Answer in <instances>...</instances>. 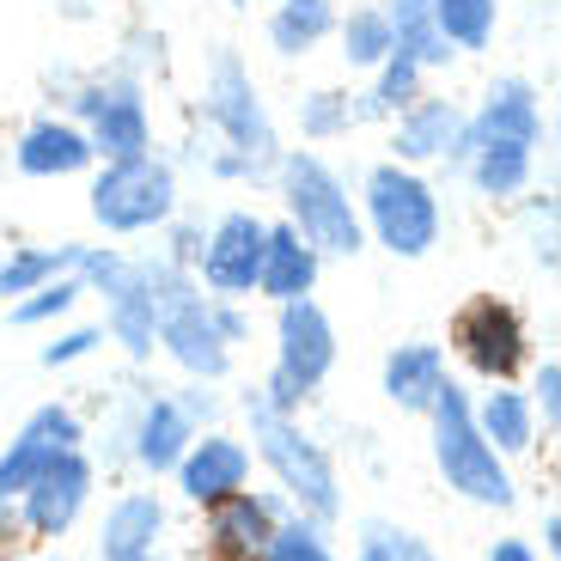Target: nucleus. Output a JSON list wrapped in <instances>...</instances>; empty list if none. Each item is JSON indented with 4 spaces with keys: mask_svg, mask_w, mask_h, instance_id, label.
Returning a JSON list of instances; mask_svg holds the SVG:
<instances>
[{
    "mask_svg": "<svg viewBox=\"0 0 561 561\" xmlns=\"http://www.w3.org/2000/svg\"><path fill=\"white\" fill-rule=\"evenodd\" d=\"M214 323H220V336H226V342H239V336H244V318H239L232 306H214Z\"/></svg>",
    "mask_w": 561,
    "mask_h": 561,
    "instance_id": "nucleus-36",
    "label": "nucleus"
},
{
    "mask_svg": "<svg viewBox=\"0 0 561 561\" xmlns=\"http://www.w3.org/2000/svg\"><path fill=\"white\" fill-rule=\"evenodd\" d=\"M99 561H171L165 556V501L147 489L111 501L99 525Z\"/></svg>",
    "mask_w": 561,
    "mask_h": 561,
    "instance_id": "nucleus-15",
    "label": "nucleus"
},
{
    "mask_svg": "<svg viewBox=\"0 0 561 561\" xmlns=\"http://www.w3.org/2000/svg\"><path fill=\"white\" fill-rule=\"evenodd\" d=\"M80 439H85L80 415H73L68 403L31 409V421L7 439V451H0V501H19V494L37 482V470H49V463H56L61 451H73Z\"/></svg>",
    "mask_w": 561,
    "mask_h": 561,
    "instance_id": "nucleus-10",
    "label": "nucleus"
},
{
    "mask_svg": "<svg viewBox=\"0 0 561 561\" xmlns=\"http://www.w3.org/2000/svg\"><path fill=\"white\" fill-rule=\"evenodd\" d=\"M85 501H92V458L73 446V451H61L49 470H37V482L19 494V513H25L31 537H61V531H73Z\"/></svg>",
    "mask_w": 561,
    "mask_h": 561,
    "instance_id": "nucleus-13",
    "label": "nucleus"
},
{
    "mask_svg": "<svg viewBox=\"0 0 561 561\" xmlns=\"http://www.w3.org/2000/svg\"><path fill=\"white\" fill-rule=\"evenodd\" d=\"M280 525L275 494H226V501L202 506V561H263L268 531Z\"/></svg>",
    "mask_w": 561,
    "mask_h": 561,
    "instance_id": "nucleus-11",
    "label": "nucleus"
},
{
    "mask_svg": "<svg viewBox=\"0 0 561 561\" xmlns=\"http://www.w3.org/2000/svg\"><path fill=\"white\" fill-rule=\"evenodd\" d=\"M80 116H85V140H92L99 159H135L153 140L147 104H140L135 85H92V92H80Z\"/></svg>",
    "mask_w": 561,
    "mask_h": 561,
    "instance_id": "nucleus-14",
    "label": "nucleus"
},
{
    "mask_svg": "<svg viewBox=\"0 0 561 561\" xmlns=\"http://www.w3.org/2000/svg\"><path fill=\"white\" fill-rule=\"evenodd\" d=\"M463 111L451 99H415L397 123V165H427V159H458Z\"/></svg>",
    "mask_w": 561,
    "mask_h": 561,
    "instance_id": "nucleus-17",
    "label": "nucleus"
},
{
    "mask_svg": "<svg viewBox=\"0 0 561 561\" xmlns=\"http://www.w3.org/2000/svg\"><path fill=\"white\" fill-rule=\"evenodd\" d=\"M391 25H385V13H348V25H342V56H348V68H379L385 56H391Z\"/></svg>",
    "mask_w": 561,
    "mask_h": 561,
    "instance_id": "nucleus-29",
    "label": "nucleus"
},
{
    "mask_svg": "<svg viewBox=\"0 0 561 561\" xmlns=\"http://www.w3.org/2000/svg\"><path fill=\"white\" fill-rule=\"evenodd\" d=\"M360 561H434V549L421 543L415 531H403V525L373 519L360 531Z\"/></svg>",
    "mask_w": 561,
    "mask_h": 561,
    "instance_id": "nucleus-31",
    "label": "nucleus"
},
{
    "mask_svg": "<svg viewBox=\"0 0 561 561\" xmlns=\"http://www.w3.org/2000/svg\"><path fill=\"white\" fill-rule=\"evenodd\" d=\"M385 25H391V43L415 61V68H446L451 43L439 37V25H434V0H391V7H385Z\"/></svg>",
    "mask_w": 561,
    "mask_h": 561,
    "instance_id": "nucleus-23",
    "label": "nucleus"
},
{
    "mask_svg": "<svg viewBox=\"0 0 561 561\" xmlns=\"http://www.w3.org/2000/svg\"><path fill=\"white\" fill-rule=\"evenodd\" d=\"M330 366H336V323L323 318L311 294L287 299L275 318V373L263 385V403L280 415H299V403L330 379Z\"/></svg>",
    "mask_w": 561,
    "mask_h": 561,
    "instance_id": "nucleus-4",
    "label": "nucleus"
},
{
    "mask_svg": "<svg viewBox=\"0 0 561 561\" xmlns=\"http://www.w3.org/2000/svg\"><path fill=\"white\" fill-rule=\"evenodd\" d=\"M280 196H287V214H294V232L311 244V251L330 256H354L366 244L360 214H354L348 190L336 183V171L323 165L318 153H280Z\"/></svg>",
    "mask_w": 561,
    "mask_h": 561,
    "instance_id": "nucleus-3",
    "label": "nucleus"
},
{
    "mask_svg": "<svg viewBox=\"0 0 561 561\" xmlns=\"http://www.w3.org/2000/svg\"><path fill=\"white\" fill-rule=\"evenodd\" d=\"M451 348L470 373H482L489 385L519 379L525 354H531V330H525L519 306H506L494 294H470L451 311Z\"/></svg>",
    "mask_w": 561,
    "mask_h": 561,
    "instance_id": "nucleus-9",
    "label": "nucleus"
},
{
    "mask_svg": "<svg viewBox=\"0 0 561 561\" xmlns=\"http://www.w3.org/2000/svg\"><path fill=\"white\" fill-rule=\"evenodd\" d=\"M318 268H323V251H311L294 226H268L256 294H268L275 306H287V299H306L311 287H318Z\"/></svg>",
    "mask_w": 561,
    "mask_h": 561,
    "instance_id": "nucleus-18",
    "label": "nucleus"
},
{
    "mask_svg": "<svg viewBox=\"0 0 561 561\" xmlns=\"http://www.w3.org/2000/svg\"><path fill=\"white\" fill-rule=\"evenodd\" d=\"M537 409H543V427H556V421H561V360L537 366Z\"/></svg>",
    "mask_w": 561,
    "mask_h": 561,
    "instance_id": "nucleus-35",
    "label": "nucleus"
},
{
    "mask_svg": "<svg viewBox=\"0 0 561 561\" xmlns=\"http://www.w3.org/2000/svg\"><path fill=\"white\" fill-rule=\"evenodd\" d=\"M244 415H251V439H256V458L275 470L280 494L306 513V519L330 525L342 513V489H336V463L318 439L299 427V415H280V409L263 403V391L244 397Z\"/></svg>",
    "mask_w": 561,
    "mask_h": 561,
    "instance_id": "nucleus-1",
    "label": "nucleus"
},
{
    "mask_svg": "<svg viewBox=\"0 0 561 561\" xmlns=\"http://www.w3.org/2000/svg\"><path fill=\"white\" fill-rule=\"evenodd\" d=\"M80 280L73 275H56V280H43V287H31L25 299H13V323L19 330H31V323H49V318H68L73 306H80Z\"/></svg>",
    "mask_w": 561,
    "mask_h": 561,
    "instance_id": "nucleus-30",
    "label": "nucleus"
},
{
    "mask_svg": "<svg viewBox=\"0 0 561 561\" xmlns=\"http://www.w3.org/2000/svg\"><path fill=\"white\" fill-rule=\"evenodd\" d=\"M421 68L403 56V49H391V56L379 61V92H373V111H403V104H415L421 92Z\"/></svg>",
    "mask_w": 561,
    "mask_h": 561,
    "instance_id": "nucleus-32",
    "label": "nucleus"
},
{
    "mask_svg": "<svg viewBox=\"0 0 561 561\" xmlns=\"http://www.w3.org/2000/svg\"><path fill=\"white\" fill-rule=\"evenodd\" d=\"M439 385H446V348H439V342H403V348L385 354V397H391L397 409L427 415Z\"/></svg>",
    "mask_w": 561,
    "mask_h": 561,
    "instance_id": "nucleus-21",
    "label": "nucleus"
},
{
    "mask_svg": "<svg viewBox=\"0 0 561 561\" xmlns=\"http://www.w3.org/2000/svg\"><path fill=\"white\" fill-rule=\"evenodd\" d=\"M366 220H373V239L391 256H427L439 239L434 190H427L409 165H397V159L366 178Z\"/></svg>",
    "mask_w": 561,
    "mask_h": 561,
    "instance_id": "nucleus-8",
    "label": "nucleus"
},
{
    "mask_svg": "<svg viewBox=\"0 0 561 561\" xmlns=\"http://www.w3.org/2000/svg\"><path fill=\"white\" fill-rule=\"evenodd\" d=\"M494 13L501 0H434V25L451 49H482L494 37Z\"/></svg>",
    "mask_w": 561,
    "mask_h": 561,
    "instance_id": "nucleus-27",
    "label": "nucleus"
},
{
    "mask_svg": "<svg viewBox=\"0 0 561 561\" xmlns=\"http://www.w3.org/2000/svg\"><path fill=\"white\" fill-rule=\"evenodd\" d=\"M147 275H153V294H159V348H165L190 379H226L232 342H226L220 323H214V299L190 294V280L171 263H147Z\"/></svg>",
    "mask_w": 561,
    "mask_h": 561,
    "instance_id": "nucleus-5",
    "label": "nucleus"
},
{
    "mask_svg": "<svg viewBox=\"0 0 561 561\" xmlns=\"http://www.w3.org/2000/svg\"><path fill=\"white\" fill-rule=\"evenodd\" d=\"M37 561H61V556H37Z\"/></svg>",
    "mask_w": 561,
    "mask_h": 561,
    "instance_id": "nucleus-39",
    "label": "nucleus"
},
{
    "mask_svg": "<svg viewBox=\"0 0 561 561\" xmlns=\"http://www.w3.org/2000/svg\"><path fill=\"white\" fill-rule=\"evenodd\" d=\"M104 342V330H68L61 342H49L43 348V366H73V360H85V354Z\"/></svg>",
    "mask_w": 561,
    "mask_h": 561,
    "instance_id": "nucleus-34",
    "label": "nucleus"
},
{
    "mask_svg": "<svg viewBox=\"0 0 561 561\" xmlns=\"http://www.w3.org/2000/svg\"><path fill=\"white\" fill-rule=\"evenodd\" d=\"M263 239L268 226L256 220V214H226L220 226L208 232V244H202V280H208L214 299H244L256 294V275H263Z\"/></svg>",
    "mask_w": 561,
    "mask_h": 561,
    "instance_id": "nucleus-12",
    "label": "nucleus"
},
{
    "mask_svg": "<svg viewBox=\"0 0 561 561\" xmlns=\"http://www.w3.org/2000/svg\"><path fill=\"white\" fill-rule=\"evenodd\" d=\"M299 123H306V135H336V128H348L354 123L348 92H311L306 111H299Z\"/></svg>",
    "mask_w": 561,
    "mask_h": 561,
    "instance_id": "nucleus-33",
    "label": "nucleus"
},
{
    "mask_svg": "<svg viewBox=\"0 0 561 561\" xmlns=\"http://www.w3.org/2000/svg\"><path fill=\"white\" fill-rule=\"evenodd\" d=\"M543 549H549V556L561 549V513H549V519H543Z\"/></svg>",
    "mask_w": 561,
    "mask_h": 561,
    "instance_id": "nucleus-38",
    "label": "nucleus"
},
{
    "mask_svg": "<svg viewBox=\"0 0 561 561\" xmlns=\"http://www.w3.org/2000/svg\"><path fill=\"white\" fill-rule=\"evenodd\" d=\"M92 159H99L92 140L73 123H31L25 140H19V171H25V178H73V171H85Z\"/></svg>",
    "mask_w": 561,
    "mask_h": 561,
    "instance_id": "nucleus-22",
    "label": "nucleus"
},
{
    "mask_svg": "<svg viewBox=\"0 0 561 561\" xmlns=\"http://www.w3.org/2000/svg\"><path fill=\"white\" fill-rule=\"evenodd\" d=\"M0 506H7V501H0Z\"/></svg>",
    "mask_w": 561,
    "mask_h": 561,
    "instance_id": "nucleus-40",
    "label": "nucleus"
},
{
    "mask_svg": "<svg viewBox=\"0 0 561 561\" xmlns=\"http://www.w3.org/2000/svg\"><path fill=\"white\" fill-rule=\"evenodd\" d=\"M477 427H482V439H489L494 451H525L537 439V409H531V397H519V391H489L477 409Z\"/></svg>",
    "mask_w": 561,
    "mask_h": 561,
    "instance_id": "nucleus-24",
    "label": "nucleus"
},
{
    "mask_svg": "<svg viewBox=\"0 0 561 561\" xmlns=\"http://www.w3.org/2000/svg\"><path fill=\"white\" fill-rule=\"evenodd\" d=\"M427 415H434V463H439V477H446V489L477 506H513L506 458L482 439L477 415H470V397L446 379L434 391V403H427Z\"/></svg>",
    "mask_w": 561,
    "mask_h": 561,
    "instance_id": "nucleus-2",
    "label": "nucleus"
},
{
    "mask_svg": "<svg viewBox=\"0 0 561 561\" xmlns=\"http://www.w3.org/2000/svg\"><path fill=\"white\" fill-rule=\"evenodd\" d=\"M73 263H80V244H31V251L0 256V299H25L43 280L73 275Z\"/></svg>",
    "mask_w": 561,
    "mask_h": 561,
    "instance_id": "nucleus-25",
    "label": "nucleus"
},
{
    "mask_svg": "<svg viewBox=\"0 0 561 561\" xmlns=\"http://www.w3.org/2000/svg\"><path fill=\"white\" fill-rule=\"evenodd\" d=\"M537 135H543V116H537V92L525 80L489 85L477 123H463V140H519V147H537Z\"/></svg>",
    "mask_w": 561,
    "mask_h": 561,
    "instance_id": "nucleus-20",
    "label": "nucleus"
},
{
    "mask_svg": "<svg viewBox=\"0 0 561 561\" xmlns=\"http://www.w3.org/2000/svg\"><path fill=\"white\" fill-rule=\"evenodd\" d=\"M244 482H251V451L232 434H202V439H190V451L178 458V489L196 506L226 501V494H239Z\"/></svg>",
    "mask_w": 561,
    "mask_h": 561,
    "instance_id": "nucleus-16",
    "label": "nucleus"
},
{
    "mask_svg": "<svg viewBox=\"0 0 561 561\" xmlns=\"http://www.w3.org/2000/svg\"><path fill=\"white\" fill-rule=\"evenodd\" d=\"M190 439H196V415H190L178 397H147V409H140V421H135V463L140 470H153V477L178 470Z\"/></svg>",
    "mask_w": 561,
    "mask_h": 561,
    "instance_id": "nucleus-19",
    "label": "nucleus"
},
{
    "mask_svg": "<svg viewBox=\"0 0 561 561\" xmlns=\"http://www.w3.org/2000/svg\"><path fill=\"white\" fill-rule=\"evenodd\" d=\"M171 208H178V178L165 159H104L99 183H92V220L104 232H153L171 220Z\"/></svg>",
    "mask_w": 561,
    "mask_h": 561,
    "instance_id": "nucleus-7",
    "label": "nucleus"
},
{
    "mask_svg": "<svg viewBox=\"0 0 561 561\" xmlns=\"http://www.w3.org/2000/svg\"><path fill=\"white\" fill-rule=\"evenodd\" d=\"M208 123L220 128L226 147H232V153L220 159V171H232V178H251V171H263V165H275V159H280L275 128H268V111H263L251 73H244V61L232 56V49H220V56H214V73H208Z\"/></svg>",
    "mask_w": 561,
    "mask_h": 561,
    "instance_id": "nucleus-6",
    "label": "nucleus"
},
{
    "mask_svg": "<svg viewBox=\"0 0 561 561\" xmlns=\"http://www.w3.org/2000/svg\"><path fill=\"white\" fill-rule=\"evenodd\" d=\"M263 561H336V549H330V537H323L318 519H280L275 531H268Z\"/></svg>",
    "mask_w": 561,
    "mask_h": 561,
    "instance_id": "nucleus-28",
    "label": "nucleus"
},
{
    "mask_svg": "<svg viewBox=\"0 0 561 561\" xmlns=\"http://www.w3.org/2000/svg\"><path fill=\"white\" fill-rule=\"evenodd\" d=\"M330 31H336L330 0H280L275 19H268V43H275L280 56H306L311 43H323Z\"/></svg>",
    "mask_w": 561,
    "mask_h": 561,
    "instance_id": "nucleus-26",
    "label": "nucleus"
},
{
    "mask_svg": "<svg viewBox=\"0 0 561 561\" xmlns=\"http://www.w3.org/2000/svg\"><path fill=\"white\" fill-rule=\"evenodd\" d=\"M489 561H537V556L519 543V537H506V543H494V549H489Z\"/></svg>",
    "mask_w": 561,
    "mask_h": 561,
    "instance_id": "nucleus-37",
    "label": "nucleus"
}]
</instances>
